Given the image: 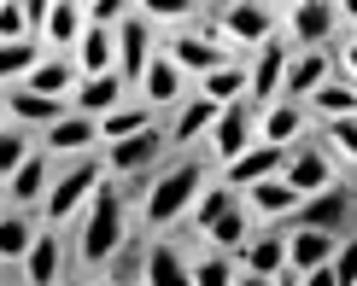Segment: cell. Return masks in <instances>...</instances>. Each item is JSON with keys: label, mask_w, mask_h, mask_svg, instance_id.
<instances>
[{"label": "cell", "mask_w": 357, "mask_h": 286, "mask_svg": "<svg viewBox=\"0 0 357 286\" xmlns=\"http://www.w3.org/2000/svg\"><path fill=\"white\" fill-rule=\"evenodd\" d=\"M0 129H6V94H0Z\"/></svg>", "instance_id": "f6af8a7d"}, {"label": "cell", "mask_w": 357, "mask_h": 286, "mask_svg": "<svg viewBox=\"0 0 357 286\" xmlns=\"http://www.w3.org/2000/svg\"><path fill=\"white\" fill-rule=\"evenodd\" d=\"M305 111H317L322 123H346V117H357V88L346 77H334V82H322L317 94L305 100Z\"/></svg>", "instance_id": "f546056e"}, {"label": "cell", "mask_w": 357, "mask_h": 286, "mask_svg": "<svg viewBox=\"0 0 357 286\" xmlns=\"http://www.w3.org/2000/svg\"><path fill=\"white\" fill-rule=\"evenodd\" d=\"M270 286H299V275H293V269H281V275H275Z\"/></svg>", "instance_id": "ee69618b"}, {"label": "cell", "mask_w": 357, "mask_h": 286, "mask_svg": "<svg viewBox=\"0 0 357 286\" xmlns=\"http://www.w3.org/2000/svg\"><path fill=\"white\" fill-rule=\"evenodd\" d=\"M211 12H217V29H222V47H229V53H241V47L258 53L264 41H275V12L258 6V0H241V6H211Z\"/></svg>", "instance_id": "5b68a950"}, {"label": "cell", "mask_w": 357, "mask_h": 286, "mask_svg": "<svg viewBox=\"0 0 357 286\" xmlns=\"http://www.w3.org/2000/svg\"><path fill=\"white\" fill-rule=\"evenodd\" d=\"M211 123H217V105L205 100V94H188L182 111H176V123H170V141L176 146H193L199 134H211Z\"/></svg>", "instance_id": "4dcf8cb0"}, {"label": "cell", "mask_w": 357, "mask_h": 286, "mask_svg": "<svg viewBox=\"0 0 357 286\" xmlns=\"http://www.w3.org/2000/svg\"><path fill=\"white\" fill-rule=\"evenodd\" d=\"M205 239H211V251H222V257H241V251L252 246V216H246V205H234L229 216H217L211 228H205Z\"/></svg>", "instance_id": "1f68e13d"}, {"label": "cell", "mask_w": 357, "mask_h": 286, "mask_svg": "<svg viewBox=\"0 0 357 286\" xmlns=\"http://www.w3.org/2000/svg\"><path fill=\"white\" fill-rule=\"evenodd\" d=\"M305 129H310V111H305V105H293V100H275L270 111H258V141L264 146L293 152V146L305 141Z\"/></svg>", "instance_id": "9a60e30c"}, {"label": "cell", "mask_w": 357, "mask_h": 286, "mask_svg": "<svg viewBox=\"0 0 357 286\" xmlns=\"http://www.w3.org/2000/svg\"><path fill=\"white\" fill-rule=\"evenodd\" d=\"M281 182H287L293 193H305V199H317V193L334 187V152L322 141H299L287 152V164H281Z\"/></svg>", "instance_id": "8992f818"}, {"label": "cell", "mask_w": 357, "mask_h": 286, "mask_svg": "<svg viewBox=\"0 0 357 286\" xmlns=\"http://www.w3.org/2000/svg\"><path fill=\"white\" fill-rule=\"evenodd\" d=\"M281 164H287V152H281V146L252 141L234 164H222V182H229L234 193H246V187H258V182H275V175H281Z\"/></svg>", "instance_id": "4fadbf2b"}, {"label": "cell", "mask_w": 357, "mask_h": 286, "mask_svg": "<svg viewBox=\"0 0 357 286\" xmlns=\"http://www.w3.org/2000/svg\"><path fill=\"white\" fill-rule=\"evenodd\" d=\"M334 251H340V239H334V234H322V228H287V269H293V275L328 269V263H334Z\"/></svg>", "instance_id": "d6986e66"}, {"label": "cell", "mask_w": 357, "mask_h": 286, "mask_svg": "<svg viewBox=\"0 0 357 286\" xmlns=\"http://www.w3.org/2000/svg\"><path fill=\"white\" fill-rule=\"evenodd\" d=\"M100 182H106V164H100V158H70L65 170H53V187H47V199H41V228H65V222H77Z\"/></svg>", "instance_id": "3957f363"}, {"label": "cell", "mask_w": 357, "mask_h": 286, "mask_svg": "<svg viewBox=\"0 0 357 286\" xmlns=\"http://www.w3.org/2000/svg\"><path fill=\"white\" fill-rule=\"evenodd\" d=\"M205 187L211 182H205L199 158H182V164H170V170H158L153 187H146V199H141V228H170V222H182Z\"/></svg>", "instance_id": "7a4b0ae2"}, {"label": "cell", "mask_w": 357, "mask_h": 286, "mask_svg": "<svg viewBox=\"0 0 357 286\" xmlns=\"http://www.w3.org/2000/svg\"><path fill=\"white\" fill-rule=\"evenodd\" d=\"M146 65H153V24H141L135 12H129V18L117 24V77L141 82Z\"/></svg>", "instance_id": "ac0fdd59"}, {"label": "cell", "mask_w": 357, "mask_h": 286, "mask_svg": "<svg viewBox=\"0 0 357 286\" xmlns=\"http://www.w3.org/2000/svg\"><path fill=\"white\" fill-rule=\"evenodd\" d=\"M41 41H12V47H0V82H29V70L41 65Z\"/></svg>", "instance_id": "8d00e7d4"}, {"label": "cell", "mask_w": 357, "mask_h": 286, "mask_svg": "<svg viewBox=\"0 0 357 286\" xmlns=\"http://www.w3.org/2000/svg\"><path fill=\"white\" fill-rule=\"evenodd\" d=\"M29 158H36V134L18 129V123H6V129H0V182H12Z\"/></svg>", "instance_id": "d590c367"}, {"label": "cell", "mask_w": 357, "mask_h": 286, "mask_svg": "<svg viewBox=\"0 0 357 286\" xmlns=\"http://www.w3.org/2000/svg\"><path fill=\"white\" fill-rule=\"evenodd\" d=\"M199 94L211 100L217 111H229V105H252V70H246V58H234V65L199 77Z\"/></svg>", "instance_id": "44dd1931"}, {"label": "cell", "mask_w": 357, "mask_h": 286, "mask_svg": "<svg viewBox=\"0 0 357 286\" xmlns=\"http://www.w3.org/2000/svg\"><path fill=\"white\" fill-rule=\"evenodd\" d=\"M351 246H357V234H351Z\"/></svg>", "instance_id": "7dc6e473"}, {"label": "cell", "mask_w": 357, "mask_h": 286, "mask_svg": "<svg viewBox=\"0 0 357 286\" xmlns=\"http://www.w3.org/2000/svg\"><path fill=\"white\" fill-rule=\"evenodd\" d=\"M234 205H241V193H234L229 182H211V187H205V193H199V199H193V210H188V216H182V222H188V228H193V234H205V228H211V222H217V216H229V210H234Z\"/></svg>", "instance_id": "d6a6232c"}, {"label": "cell", "mask_w": 357, "mask_h": 286, "mask_svg": "<svg viewBox=\"0 0 357 286\" xmlns=\"http://www.w3.org/2000/svg\"><path fill=\"white\" fill-rule=\"evenodd\" d=\"M12 41H36V24H29V6L0 0V47H12Z\"/></svg>", "instance_id": "f35d334b"}, {"label": "cell", "mask_w": 357, "mask_h": 286, "mask_svg": "<svg viewBox=\"0 0 357 286\" xmlns=\"http://www.w3.org/2000/svg\"><path fill=\"white\" fill-rule=\"evenodd\" d=\"M287 47L281 41H264L258 53L246 58V70H252V111H270V105L281 100V82H287Z\"/></svg>", "instance_id": "ba28073f"}, {"label": "cell", "mask_w": 357, "mask_h": 286, "mask_svg": "<svg viewBox=\"0 0 357 286\" xmlns=\"http://www.w3.org/2000/svg\"><path fill=\"white\" fill-rule=\"evenodd\" d=\"M47 187H53V164H47V152H36V158H29L24 170L6 182V199L18 205V210H36L41 199H47Z\"/></svg>", "instance_id": "4316f807"}, {"label": "cell", "mask_w": 357, "mask_h": 286, "mask_svg": "<svg viewBox=\"0 0 357 286\" xmlns=\"http://www.w3.org/2000/svg\"><path fill=\"white\" fill-rule=\"evenodd\" d=\"M322 82H334V47H310V53H293L287 58V82H281V100L305 105Z\"/></svg>", "instance_id": "30bf717a"}, {"label": "cell", "mask_w": 357, "mask_h": 286, "mask_svg": "<svg viewBox=\"0 0 357 286\" xmlns=\"http://www.w3.org/2000/svg\"><path fill=\"white\" fill-rule=\"evenodd\" d=\"M170 65L182 70V77H211V70L222 65H234V53L222 47V29L217 18H199V24H188V29H170Z\"/></svg>", "instance_id": "277c9868"}, {"label": "cell", "mask_w": 357, "mask_h": 286, "mask_svg": "<svg viewBox=\"0 0 357 286\" xmlns=\"http://www.w3.org/2000/svg\"><path fill=\"white\" fill-rule=\"evenodd\" d=\"M287 29H293V41H299V53H310V47H328L334 41L340 18H334L328 0H299V6H287Z\"/></svg>", "instance_id": "5bb4252c"}, {"label": "cell", "mask_w": 357, "mask_h": 286, "mask_svg": "<svg viewBox=\"0 0 357 286\" xmlns=\"http://www.w3.org/2000/svg\"><path fill=\"white\" fill-rule=\"evenodd\" d=\"M70 65H77L82 77H112V70H117V29L88 24V29H82V41L70 47Z\"/></svg>", "instance_id": "ffe728a7"}, {"label": "cell", "mask_w": 357, "mask_h": 286, "mask_svg": "<svg viewBox=\"0 0 357 286\" xmlns=\"http://www.w3.org/2000/svg\"><path fill=\"white\" fill-rule=\"evenodd\" d=\"M141 105H153V111H158V105H176V100H188L182 94V70H176L170 65V53H153V65H146L141 70Z\"/></svg>", "instance_id": "d4e9b609"}, {"label": "cell", "mask_w": 357, "mask_h": 286, "mask_svg": "<svg viewBox=\"0 0 357 286\" xmlns=\"http://www.w3.org/2000/svg\"><path fill=\"white\" fill-rule=\"evenodd\" d=\"M158 158H165V134H158V129L135 134V141H117V146H106V152H100V164H106V175H112V182H129V175L153 170Z\"/></svg>", "instance_id": "9c48e42d"}, {"label": "cell", "mask_w": 357, "mask_h": 286, "mask_svg": "<svg viewBox=\"0 0 357 286\" xmlns=\"http://www.w3.org/2000/svg\"><path fill=\"white\" fill-rule=\"evenodd\" d=\"M123 88H129V82L117 77V70H112V77H82L77 94H70V105H77L82 117H94V123H100V117H112L117 105H123Z\"/></svg>", "instance_id": "cb8c5ba5"}, {"label": "cell", "mask_w": 357, "mask_h": 286, "mask_svg": "<svg viewBox=\"0 0 357 286\" xmlns=\"http://www.w3.org/2000/svg\"><path fill=\"white\" fill-rule=\"evenodd\" d=\"M0 205H6V182H0Z\"/></svg>", "instance_id": "bcb514c9"}, {"label": "cell", "mask_w": 357, "mask_h": 286, "mask_svg": "<svg viewBox=\"0 0 357 286\" xmlns=\"http://www.w3.org/2000/svg\"><path fill=\"white\" fill-rule=\"evenodd\" d=\"M123 182H100L94 187V199H88V210L77 216V257L88 269H106L117 257V246H123Z\"/></svg>", "instance_id": "6da1fadb"}, {"label": "cell", "mask_w": 357, "mask_h": 286, "mask_svg": "<svg viewBox=\"0 0 357 286\" xmlns=\"http://www.w3.org/2000/svg\"><path fill=\"white\" fill-rule=\"evenodd\" d=\"M252 141H258V111H252V105H229V111H217V123H211V146H217V158H222V164H234Z\"/></svg>", "instance_id": "2e32d148"}, {"label": "cell", "mask_w": 357, "mask_h": 286, "mask_svg": "<svg viewBox=\"0 0 357 286\" xmlns=\"http://www.w3.org/2000/svg\"><path fill=\"white\" fill-rule=\"evenodd\" d=\"M188 263V257H182ZM188 286H234V269L222 251H199V257L188 263Z\"/></svg>", "instance_id": "74e56055"}, {"label": "cell", "mask_w": 357, "mask_h": 286, "mask_svg": "<svg viewBox=\"0 0 357 286\" xmlns=\"http://www.w3.org/2000/svg\"><path fill=\"white\" fill-rule=\"evenodd\" d=\"M36 210H0V263H24V251L36 246Z\"/></svg>", "instance_id": "f1b7e54d"}, {"label": "cell", "mask_w": 357, "mask_h": 286, "mask_svg": "<svg viewBox=\"0 0 357 286\" xmlns=\"http://www.w3.org/2000/svg\"><path fill=\"white\" fill-rule=\"evenodd\" d=\"M146 286H188V263L170 239H153L146 246Z\"/></svg>", "instance_id": "836d02e7"}, {"label": "cell", "mask_w": 357, "mask_h": 286, "mask_svg": "<svg viewBox=\"0 0 357 286\" xmlns=\"http://www.w3.org/2000/svg\"><path fill=\"white\" fill-rule=\"evenodd\" d=\"M77 82H82V70L70 65V58H41V65L29 70V82H18V88H29V94H41V100H70Z\"/></svg>", "instance_id": "484cf974"}, {"label": "cell", "mask_w": 357, "mask_h": 286, "mask_svg": "<svg viewBox=\"0 0 357 286\" xmlns=\"http://www.w3.org/2000/svg\"><path fill=\"white\" fill-rule=\"evenodd\" d=\"M59 269H65V239H59V228H41L36 246L24 251V280L29 286H59Z\"/></svg>", "instance_id": "7402d4cb"}, {"label": "cell", "mask_w": 357, "mask_h": 286, "mask_svg": "<svg viewBox=\"0 0 357 286\" xmlns=\"http://www.w3.org/2000/svg\"><path fill=\"white\" fill-rule=\"evenodd\" d=\"M351 210H357V187H328V193H317V199H305V210L293 216V228H322V234H334L351 222Z\"/></svg>", "instance_id": "8fae6325"}, {"label": "cell", "mask_w": 357, "mask_h": 286, "mask_svg": "<svg viewBox=\"0 0 357 286\" xmlns=\"http://www.w3.org/2000/svg\"><path fill=\"white\" fill-rule=\"evenodd\" d=\"M234 286H270L264 275H246V269H234Z\"/></svg>", "instance_id": "7bdbcfd3"}, {"label": "cell", "mask_w": 357, "mask_h": 286, "mask_svg": "<svg viewBox=\"0 0 357 286\" xmlns=\"http://www.w3.org/2000/svg\"><path fill=\"white\" fill-rule=\"evenodd\" d=\"M65 117H70V100H41V94H29V88H12L6 94V123H18V129L47 134L53 123H65Z\"/></svg>", "instance_id": "e0dca14e"}, {"label": "cell", "mask_w": 357, "mask_h": 286, "mask_svg": "<svg viewBox=\"0 0 357 286\" xmlns=\"http://www.w3.org/2000/svg\"><path fill=\"white\" fill-rule=\"evenodd\" d=\"M299 286H340L334 269H310V275H299Z\"/></svg>", "instance_id": "b9f144b4"}, {"label": "cell", "mask_w": 357, "mask_h": 286, "mask_svg": "<svg viewBox=\"0 0 357 286\" xmlns=\"http://www.w3.org/2000/svg\"><path fill=\"white\" fill-rule=\"evenodd\" d=\"M334 280L340 286H357V246H351V239H340V251H334Z\"/></svg>", "instance_id": "60d3db41"}, {"label": "cell", "mask_w": 357, "mask_h": 286, "mask_svg": "<svg viewBox=\"0 0 357 286\" xmlns=\"http://www.w3.org/2000/svg\"><path fill=\"white\" fill-rule=\"evenodd\" d=\"M94 146H100V123H94V117H82V111H70L65 117V123H53L47 134H41V152H88V158H94Z\"/></svg>", "instance_id": "603a6c76"}, {"label": "cell", "mask_w": 357, "mask_h": 286, "mask_svg": "<svg viewBox=\"0 0 357 286\" xmlns=\"http://www.w3.org/2000/svg\"><path fill=\"white\" fill-rule=\"evenodd\" d=\"M322 146L340 152L346 164H357V117H346V123H322Z\"/></svg>", "instance_id": "ab89813d"}, {"label": "cell", "mask_w": 357, "mask_h": 286, "mask_svg": "<svg viewBox=\"0 0 357 286\" xmlns=\"http://www.w3.org/2000/svg\"><path fill=\"white\" fill-rule=\"evenodd\" d=\"M241 269H246V275L275 280L281 269H287V234H252V246L241 251Z\"/></svg>", "instance_id": "83f0119b"}, {"label": "cell", "mask_w": 357, "mask_h": 286, "mask_svg": "<svg viewBox=\"0 0 357 286\" xmlns=\"http://www.w3.org/2000/svg\"><path fill=\"white\" fill-rule=\"evenodd\" d=\"M241 205H246V216H252V222H270V228H275V222H293V216L305 210V193H293V187L275 175V182L246 187V193H241Z\"/></svg>", "instance_id": "7c38bea8"}, {"label": "cell", "mask_w": 357, "mask_h": 286, "mask_svg": "<svg viewBox=\"0 0 357 286\" xmlns=\"http://www.w3.org/2000/svg\"><path fill=\"white\" fill-rule=\"evenodd\" d=\"M29 24H36V41L77 47L82 29H88V12L77 6V0H36V6H29Z\"/></svg>", "instance_id": "52a82bcc"}, {"label": "cell", "mask_w": 357, "mask_h": 286, "mask_svg": "<svg viewBox=\"0 0 357 286\" xmlns=\"http://www.w3.org/2000/svg\"><path fill=\"white\" fill-rule=\"evenodd\" d=\"M153 129V105H117L112 117H100V141L117 146V141H135V134Z\"/></svg>", "instance_id": "e575fe53"}, {"label": "cell", "mask_w": 357, "mask_h": 286, "mask_svg": "<svg viewBox=\"0 0 357 286\" xmlns=\"http://www.w3.org/2000/svg\"><path fill=\"white\" fill-rule=\"evenodd\" d=\"M0 286H6V280H0Z\"/></svg>", "instance_id": "c3c4849f"}]
</instances>
